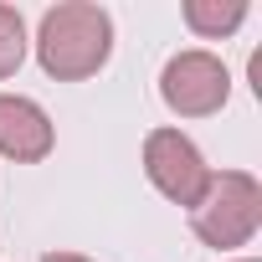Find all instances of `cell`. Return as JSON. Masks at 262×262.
<instances>
[{
    "label": "cell",
    "instance_id": "1",
    "mask_svg": "<svg viewBox=\"0 0 262 262\" xmlns=\"http://www.w3.org/2000/svg\"><path fill=\"white\" fill-rule=\"evenodd\" d=\"M41 72L57 82H82L113 57V16L93 0H62L41 16L36 31Z\"/></svg>",
    "mask_w": 262,
    "mask_h": 262
},
{
    "label": "cell",
    "instance_id": "2",
    "mask_svg": "<svg viewBox=\"0 0 262 262\" xmlns=\"http://www.w3.org/2000/svg\"><path fill=\"white\" fill-rule=\"evenodd\" d=\"M190 226L206 247L216 252H231V247H247L262 226V185L247 175V170H211L201 201L190 206Z\"/></svg>",
    "mask_w": 262,
    "mask_h": 262
},
{
    "label": "cell",
    "instance_id": "3",
    "mask_svg": "<svg viewBox=\"0 0 262 262\" xmlns=\"http://www.w3.org/2000/svg\"><path fill=\"white\" fill-rule=\"evenodd\" d=\"M160 98L180 118H211L226 108L231 77H226L221 57H211V52H175L160 72Z\"/></svg>",
    "mask_w": 262,
    "mask_h": 262
},
{
    "label": "cell",
    "instance_id": "4",
    "mask_svg": "<svg viewBox=\"0 0 262 262\" xmlns=\"http://www.w3.org/2000/svg\"><path fill=\"white\" fill-rule=\"evenodd\" d=\"M144 175H149V185L165 201L195 206L206 180H211V165L201 160V149L180 134V128H155V134L144 139Z\"/></svg>",
    "mask_w": 262,
    "mask_h": 262
},
{
    "label": "cell",
    "instance_id": "5",
    "mask_svg": "<svg viewBox=\"0 0 262 262\" xmlns=\"http://www.w3.org/2000/svg\"><path fill=\"white\" fill-rule=\"evenodd\" d=\"M52 144H57V134H52L47 108L21 93H0V155L16 165H36L52 155Z\"/></svg>",
    "mask_w": 262,
    "mask_h": 262
},
{
    "label": "cell",
    "instance_id": "6",
    "mask_svg": "<svg viewBox=\"0 0 262 262\" xmlns=\"http://www.w3.org/2000/svg\"><path fill=\"white\" fill-rule=\"evenodd\" d=\"M242 21H247V0H185V26H190L195 36L221 41V36H231Z\"/></svg>",
    "mask_w": 262,
    "mask_h": 262
},
{
    "label": "cell",
    "instance_id": "7",
    "mask_svg": "<svg viewBox=\"0 0 262 262\" xmlns=\"http://www.w3.org/2000/svg\"><path fill=\"white\" fill-rule=\"evenodd\" d=\"M26 62V21L16 6H0V77H11Z\"/></svg>",
    "mask_w": 262,
    "mask_h": 262
},
{
    "label": "cell",
    "instance_id": "8",
    "mask_svg": "<svg viewBox=\"0 0 262 262\" xmlns=\"http://www.w3.org/2000/svg\"><path fill=\"white\" fill-rule=\"evenodd\" d=\"M41 262H93V257H77V252H47Z\"/></svg>",
    "mask_w": 262,
    "mask_h": 262
},
{
    "label": "cell",
    "instance_id": "9",
    "mask_svg": "<svg viewBox=\"0 0 262 262\" xmlns=\"http://www.w3.org/2000/svg\"><path fill=\"white\" fill-rule=\"evenodd\" d=\"M236 262H257V257H236Z\"/></svg>",
    "mask_w": 262,
    "mask_h": 262
}]
</instances>
